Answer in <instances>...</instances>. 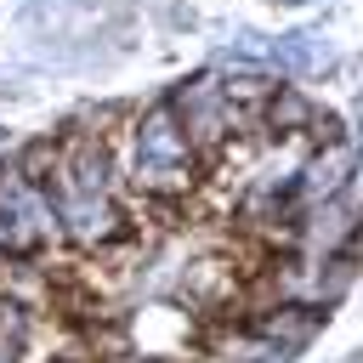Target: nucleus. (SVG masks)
<instances>
[{"mask_svg": "<svg viewBox=\"0 0 363 363\" xmlns=\"http://www.w3.org/2000/svg\"><path fill=\"white\" fill-rule=\"evenodd\" d=\"M357 250V147L301 85L91 102L0 159V363H289Z\"/></svg>", "mask_w": 363, "mask_h": 363, "instance_id": "1", "label": "nucleus"}, {"mask_svg": "<svg viewBox=\"0 0 363 363\" xmlns=\"http://www.w3.org/2000/svg\"><path fill=\"white\" fill-rule=\"evenodd\" d=\"M346 363H363V352H357V357H346Z\"/></svg>", "mask_w": 363, "mask_h": 363, "instance_id": "2", "label": "nucleus"}]
</instances>
